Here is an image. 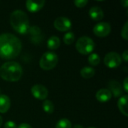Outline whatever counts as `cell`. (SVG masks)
<instances>
[{
    "instance_id": "6da1fadb",
    "label": "cell",
    "mask_w": 128,
    "mask_h": 128,
    "mask_svg": "<svg viewBox=\"0 0 128 128\" xmlns=\"http://www.w3.org/2000/svg\"><path fill=\"white\" fill-rule=\"evenodd\" d=\"M22 50L21 40L11 33L0 34V58L13 59L16 58Z\"/></svg>"
},
{
    "instance_id": "7a4b0ae2",
    "label": "cell",
    "mask_w": 128,
    "mask_h": 128,
    "mask_svg": "<svg viewBox=\"0 0 128 128\" xmlns=\"http://www.w3.org/2000/svg\"><path fill=\"white\" fill-rule=\"evenodd\" d=\"M21 65L14 61H9L0 67V77L8 82H17L22 76Z\"/></svg>"
},
{
    "instance_id": "3957f363",
    "label": "cell",
    "mask_w": 128,
    "mask_h": 128,
    "mask_svg": "<svg viewBox=\"0 0 128 128\" xmlns=\"http://www.w3.org/2000/svg\"><path fill=\"white\" fill-rule=\"evenodd\" d=\"M10 23L11 27L19 34H25L29 30V20L28 15L21 10L13 11L10 16Z\"/></svg>"
},
{
    "instance_id": "277c9868",
    "label": "cell",
    "mask_w": 128,
    "mask_h": 128,
    "mask_svg": "<svg viewBox=\"0 0 128 128\" xmlns=\"http://www.w3.org/2000/svg\"><path fill=\"white\" fill-rule=\"evenodd\" d=\"M95 44L94 40L88 36H82L80 38L76 43V49L82 55H88L92 53Z\"/></svg>"
},
{
    "instance_id": "5b68a950",
    "label": "cell",
    "mask_w": 128,
    "mask_h": 128,
    "mask_svg": "<svg viewBox=\"0 0 128 128\" xmlns=\"http://www.w3.org/2000/svg\"><path fill=\"white\" fill-rule=\"evenodd\" d=\"M58 57L53 52H46L44 53L40 59L39 64L41 69L50 70L53 69L58 64Z\"/></svg>"
},
{
    "instance_id": "8992f818",
    "label": "cell",
    "mask_w": 128,
    "mask_h": 128,
    "mask_svg": "<svg viewBox=\"0 0 128 128\" xmlns=\"http://www.w3.org/2000/svg\"><path fill=\"white\" fill-rule=\"evenodd\" d=\"M104 64L111 69L119 67L122 62V56L116 52H110L106 54L104 59Z\"/></svg>"
},
{
    "instance_id": "52a82bcc",
    "label": "cell",
    "mask_w": 128,
    "mask_h": 128,
    "mask_svg": "<svg viewBox=\"0 0 128 128\" xmlns=\"http://www.w3.org/2000/svg\"><path fill=\"white\" fill-rule=\"evenodd\" d=\"M94 34L99 38H105L111 32V26L109 22H101L96 24L93 28Z\"/></svg>"
},
{
    "instance_id": "ba28073f",
    "label": "cell",
    "mask_w": 128,
    "mask_h": 128,
    "mask_svg": "<svg viewBox=\"0 0 128 128\" xmlns=\"http://www.w3.org/2000/svg\"><path fill=\"white\" fill-rule=\"evenodd\" d=\"M53 25L54 27L59 32H68L72 27L70 20L66 16L57 17L55 20Z\"/></svg>"
},
{
    "instance_id": "9c48e42d",
    "label": "cell",
    "mask_w": 128,
    "mask_h": 128,
    "mask_svg": "<svg viewBox=\"0 0 128 128\" xmlns=\"http://www.w3.org/2000/svg\"><path fill=\"white\" fill-rule=\"evenodd\" d=\"M31 93L36 99L43 100L47 98L49 92L47 88L40 84H35L31 88Z\"/></svg>"
},
{
    "instance_id": "30bf717a",
    "label": "cell",
    "mask_w": 128,
    "mask_h": 128,
    "mask_svg": "<svg viewBox=\"0 0 128 128\" xmlns=\"http://www.w3.org/2000/svg\"><path fill=\"white\" fill-rule=\"evenodd\" d=\"M45 4V1L39 0V1H32L28 0L26 2V7L27 10L31 13H36L40 10Z\"/></svg>"
},
{
    "instance_id": "8fae6325",
    "label": "cell",
    "mask_w": 128,
    "mask_h": 128,
    "mask_svg": "<svg viewBox=\"0 0 128 128\" xmlns=\"http://www.w3.org/2000/svg\"><path fill=\"white\" fill-rule=\"evenodd\" d=\"M109 90L110 91L112 95H113L115 98L122 97L123 94L122 86L116 80H111L109 82Z\"/></svg>"
},
{
    "instance_id": "7c38bea8",
    "label": "cell",
    "mask_w": 128,
    "mask_h": 128,
    "mask_svg": "<svg viewBox=\"0 0 128 128\" xmlns=\"http://www.w3.org/2000/svg\"><path fill=\"white\" fill-rule=\"evenodd\" d=\"M112 94L108 88H101L96 93V99L100 103H106L112 98Z\"/></svg>"
},
{
    "instance_id": "4fadbf2b",
    "label": "cell",
    "mask_w": 128,
    "mask_h": 128,
    "mask_svg": "<svg viewBox=\"0 0 128 128\" xmlns=\"http://www.w3.org/2000/svg\"><path fill=\"white\" fill-rule=\"evenodd\" d=\"M88 14H89L91 19L94 21H100V20H103V18L104 16V13L103 10L98 6L92 7L89 9Z\"/></svg>"
},
{
    "instance_id": "5bb4252c",
    "label": "cell",
    "mask_w": 128,
    "mask_h": 128,
    "mask_svg": "<svg viewBox=\"0 0 128 128\" xmlns=\"http://www.w3.org/2000/svg\"><path fill=\"white\" fill-rule=\"evenodd\" d=\"M10 107V100L5 94H0V113H6Z\"/></svg>"
},
{
    "instance_id": "9a60e30c",
    "label": "cell",
    "mask_w": 128,
    "mask_h": 128,
    "mask_svg": "<svg viewBox=\"0 0 128 128\" xmlns=\"http://www.w3.org/2000/svg\"><path fill=\"white\" fill-rule=\"evenodd\" d=\"M128 94L122 95L120 97L118 100V107L120 112L126 117L128 116Z\"/></svg>"
},
{
    "instance_id": "2e32d148",
    "label": "cell",
    "mask_w": 128,
    "mask_h": 128,
    "mask_svg": "<svg viewBox=\"0 0 128 128\" xmlns=\"http://www.w3.org/2000/svg\"><path fill=\"white\" fill-rule=\"evenodd\" d=\"M28 32L31 34L32 36V40L34 42H40L41 40V32L40 28L38 26H32L29 28Z\"/></svg>"
},
{
    "instance_id": "e0dca14e",
    "label": "cell",
    "mask_w": 128,
    "mask_h": 128,
    "mask_svg": "<svg viewBox=\"0 0 128 128\" xmlns=\"http://www.w3.org/2000/svg\"><path fill=\"white\" fill-rule=\"evenodd\" d=\"M61 44V40L57 36H52L47 40V47L51 50H57Z\"/></svg>"
},
{
    "instance_id": "ac0fdd59",
    "label": "cell",
    "mask_w": 128,
    "mask_h": 128,
    "mask_svg": "<svg viewBox=\"0 0 128 128\" xmlns=\"http://www.w3.org/2000/svg\"><path fill=\"white\" fill-rule=\"evenodd\" d=\"M95 74V70L92 67H84L80 70V75L84 79H91Z\"/></svg>"
},
{
    "instance_id": "d6986e66",
    "label": "cell",
    "mask_w": 128,
    "mask_h": 128,
    "mask_svg": "<svg viewBox=\"0 0 128 128\" xmlns=\"http://www.w3.org/2000/svg\"><path fill=\"white\" fill-rule=\"evenodd\" d=\"M42 107L44 111L47 114H52L54 112V105L51 100H46L44 102H43Z\"/></svg>"
},
{
    "instance_id": "ffe728a7",
    "label": "cell",
    "mask_w": 128,
    "mask_h": 128,
    "mask_svg": "<svg viewBox=\"0 0 128 128\" xmlns=\"http://www.w3.org/2000/svg\"><path fill=\"white\" fill-rule=\"evenodd\" d=\"M88 61L92 66H97L100 62V58L97 53H91L88 58Z\"/></svg>"
},
{
    "instance_id": "44dd1931",
    "label": "cell",
    "mask_w": 128,
    "mask_h": 128,
    "mask_svg": "<svg viewBox=\"0 0 128 128\" xmlns=\"http://www.w3.org/2000/svg\"><path fill=\"white\" fill-rule=\"evenodd\" d=\"M56 128H72V124L68 118H62L56 123Z\"/></svg>"
},
{
    "instance_id": "7402d4cb",
    "label": "cell",
    "mask_w": 128,
    "mask_h": 128,
    "mask_svg": "<svg viewBox=\"0 0 128 128\" xmlns=\"http://www.w3.org/2000/svg\"><path fill=\"white\" fill-rule=\"evenodd\" d=\"M74 40H75V34L71 32H68V33H66L63 38V41L67 45L72 44L74 42Z\"/></svg>"
},
{
    "instance_id": "603a6c76",
    "label": "cell",
    "mask_w": 128,
    "mask_h": 128,
    "mask_svg": "<svg viewBox=\"0 0 128 128\" xmlns=\"http://www.w3.org/2000/svg\"><path fill=\"white\" fill-rule=\"evenodd\" d=\"M121 35H122V38H124V40H128V21L125 22V24L122 27V29L121 32Z\"/></svg>"
},
{
    "instance_id": "cb8c5ba5",
    "label": "cell",
    "mask_w": 128,
    "mask_h": 128,
    "mask_svg": "<svg viewBox=\"0 0 128 128\" xmlns=\"http://www.w3.org/2000/svg\"><path fill=\"white\" fill-rule=\"evenodd\" d=\"M74 3L77 8H84L85 6H86L88 2L87 0H76L74 2Z\"/></svg>"
},
{
    "instance_id": "d4e9b609",
    "label": "cell",
    "mask_w": 128,
    "mask_h": 128,
    "mask_svg": "<svg viewBox=\"0 0 128 128\" xmlns=\"http://www.w3.org/2000/svg\"><path fill=\"white\" fill-rule=\"evenodd\" d=\"M4 128H17V127H16V124L14 122H12V121H8V122H7L4 124Z\"/></svg>"
},
{
    "instance_id": "484cf974",
    "label": "cell",
    "mask_w": 128,
    "mask_h": 128,
    "mask_svg": "<svg viewBox=\"0 0 128 128\" xmlns=\"http://www.w3.org/2000/svg\"><path fill=\"white\" fill-rule=\"evenodd\" d=\"M128 77H126L123 82V89L124 90L125 92H128Z\"/></svg>"
},
{
    "instance_id": "4316f807",
    "label": "cell",
    "mask_w": 128,
    "mask_h": 128,
    "mask_svg": "<svg viewBox=\"0 0 128 128\" xmlns=\"http://www.w3.org/2000/svg\"><path fill=\"white\" fill-rule=\"evenodd\" d=\"M122 59H123L125 62H128V51L125 50L123 53H122Z\"/></svg>"
},
{
    "instance_id": "83f0119b",
    "label": "cell",
    "mask_w": 128,
    "mask_h": 128,
    "mask_svg": "<svg viewBox=\"0 0 128 128\" xmlns=\"http://www.w3.org/2000/svg\"><path fill=\"white\" fill-rule=\"evenodd\" d=\"M17 128H32V127L28 124H26V123H22V124H20Z\"/></svg>"
},
{
    "instance_id": "f1b7e54d",
    "label": "cell",
    "mask_w": 128,
    "mask_h": 128,
    "mask_svg": "<svg viewBox=\"0 0 128 128\" xmlns=\"http://www.w3.org/2000/svg\"><path fill=\"white\" fill-rule=\"evenodd\" d=\"M122 4L124 7V8H128V0H122Z\"/></svg>"
},
{
    "instance_id": "f546056e",
    "label": "cell",
    "mask_w": 128,
    "mask_h": 128,
    "mask_svg": "<svg viewBox=\"0 0 128 128\" xmlns=\"http://www.w3.org/2000/svg\"><path fill=\"white\" fill-rule=\"evenodd\" d=\"M74 128H84L82 125H80V124H75L74 126Z\"/></svg>"
},
{
    "instance_id": "4dcf8cb0",
    "label": "cell",
    "mask_w": 128,
    "mask_h": 128,
    "mask_svg": "<svg viewBox=\"0 0 128 128\" xmlns=\"http://www.w3.org/2000/svg\"><path fill=\"white\" fill-rule=\"evenodd\" d=\"M2 123H3V119H2V117L0 116V128H1L2 125Z\"/></svg>"
},
{
    "instance_id": "1f68e13d",
    "label": "cell",
    "mask_w": 128,
    "mask_h": 128,
    "mask_svg": "<svg viewBox=\"0 0 128 128\" xmlns=\"http://www.w3.org/2000/svg\"><path fill=\"white\" fill-rule=\"evenodd\" d=\"M94 128V127H90V128Z\"/></svg>"
}]
</instances>
